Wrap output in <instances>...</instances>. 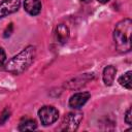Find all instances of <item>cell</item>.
<instances>
[{
	"instance_id": "cell-4",
	"label": "cell",
	"mask_w": 132,
	"mask_h": 132,
	"mask_svg": "<svg viewBox=\"0 0 132 132\" xmlns=\"http://www.w3.org/2000/svg\"><path fill=\"white\" fill-rule=\"evenodd\" d=\"M38 116L41 121V124L44 126H48L58 120L59 111L54 106H43L39 109Z\"/></svg>"
},
{
	"instance_id": "cell-14",
	"label": "cell",
	"mask_w": 132,
	"mask_h": 132,
	"mask_svg": "<svg viewBox=\"0 0 132 132\" xmlns=\"http://www.w3.org/2000/svg\"><path fill=\"white\" fill-rule=\"evenodd\" d=\"M12 29H13V26H12V24L10 23V24L6 27L3 36H4V37H8V36H10V35H11V32H12Z\"/></svg>"
},
{
	"instance_id": "cell-15",
	"label": "cell",
	"mask_w": 132,
	"mask_h": 132,
	"mask_svg": "<svg viewBox=\"0 0 132 132\" xmlns=\"http://www.w3.org/2000/svg\"><path fill=\"white\" fill-rule=\"evenodd\" d=\"M5 59H6V55H5V52L2 47H0V66L3 65V63L5 62Z\"/></svg>"
},
{
	"instance_id": "cell-5",
	"label": "cell",
	"mask_w": 132,
	"mask_h": 132,
	"mask_svg": "<svg viewBox=\"0 0 132 132\" xmlns=\"http://www.w3.org/2000/svg\"><path fill=\"white\" fill-rule=\"evenodd\" d=\"M20 0H3L0 3V19L18 11L20 8Z\"/></svg>"
},
{
	"instance_id": "cell-3",
	"label": "cell",
	"mask_w": 132,
	"mask_h": 132,
	"mask_svg": "<svg viewBox=\"0 0 132 132\" xmlns=\"http://www.w3.org/2000/svg\"><path fill=\"white\" fill-rule=\"evenodd\" d=\"M81 120H82L81 112L79 111L69 112L63 119V122L61 124V130L62 131H75L77 127L79 126V123Z\"/></svg>"
},
{
	"instance_id": "cell-10",
	"label": "cell",
	"mask_w": 132,
	"mask_h": 132,
	"mask_svg": "<svg viewBox=\"0 0 132 132\" xmlns=\"http://www.w3.org/2000/svg\"><path fill=\"white\" fill-rule=\"evenodd\" d=\"M37 128V124L32 119H25L23 120L19 125L20 131H32Z\"/></svg>"
},
{
	"instance_id": "cell-11",
	"label": "cell",
	"mask_w": 132,
	"mask_h": 132,
	"mask_svg": "<svg viewBox=\"0 0 132 132\" xmlns=\"http://www.w3.org/2000/svg\"><path fill=\"white\" fill-rule=\"evenodd\" d=\"M131 75H132V72L131 71H127L124 75H122L120 78H119V82L121 86H123L124 88L130 90L132 88V79H131Z\"/></svg>"
},
{
	"instance_id": "cell-6",
	"label": "cell",
	"mask_w": 132,
	"mask_h": 132,
	"mask_svg": "<svg viewBox=\"0 0 132 132\" xmlns=\"http://www.w3.org/2000/svg\"><path fill=\"white\" fill-rule=\"evenodd\" d=\"M90 98V94L88 92H80V93H76L73 96H71V98L69 99V105L72 108H80Z\"/></svg>"
},
{
	"instance_id": "cell-1",
	"label": "cell",
	"mask_w": 132,
	"mask_h": 132,
	"mask_svg": "<svg viewBox=\"0 0 132 132\" xmlns=\"http://www.w3.org/2000/svg\"><path fill=\"white\" fill-rule=\"evenodd\" d=\"M131 32H132V21L130 19H124L116 25L113 31V40L118 52L123 54L130 52Z\"/></svg>"
},
{
	"instance_id": "cell-12",
	"label": "cell",
	"mask_w": 132,
	"mask_h": 132,
	"mask_svg": "<svg viewBox=\"0 0 132 132\" xmlns=\"http://www.w3.org/2000/svg\"><path fill=\"white\" fill-rule=\"evenodd\" d=\"M8 118H9V111H8L7 109L3 110L2 114L0 116V124H3V123H5V122H6V120H7Z\"/></svg>"
},
{
	"instance_id": "cell-2",
	"label": "cell",
	"mask_w": 132,
	"mask_h": 132,
	"mask_svg": "<svg viewBox=\"0 0 132 132\" xmlns=\"http://www.w3.org/2000/svg\"><path fill=\"white\" fill-rule=\"evenodd\" d=\"M35 58V47L32 45L27 46L16 56L11 58L5 65L6 71L12 74H20L24 72L33 62Z\"/></svg>"
},
{
	"instance_id": "cell-7",
	"label": "cell",
	"mask_w": 132,
	"mask_h": 132,
	"mask_svg": "<svg viewBox=\"0 0 132 132\" xmlns=\"http://www.w3.org/2000/svg\"><path fill=\"white\" fill-rule=\"evenodd\" d=\"M24 8L29 14L36 15L41 10V2L40 0H25Z\"/></svg>"
},
{
	"instance_id": "cell-13",
	"label": "cell",
	"mask_w": 132,
	"mask_h": 132,
	"mask_svg": "<svg viewBox=\"0 0 132 132\" xmlns=\"http://www.w3.org/2000/svg\"><path fill=\"white\" fill-rule=\"evenodd\" d=\"M125 122L128 124V125H131L132 124V113H131V108H129L126 112V116H125Z\"/></svg>"
},
{
	"instance_id": "cell-16",
	"label": "cell",
	"mask_w": 132,
	"mask_h": 132,
	"mask_svg": "<svg viewBox=\"0 0 132 132\" xmlns=\"http://www.w3.org/2000/svg\"><path fill=\"white\" fill-rule=\"evenodd\" d=\"M100 3H106V2H108L109 0H98Z\"/></svg>"
},
{
	"instance_id": "cell-8",
	"label": "cell",
	"mask_w": 132,
	"mask_h": 132,
	"mask_svg": "<svg viewBox=\"0 0 132 132\" xmlns=\"http://www.w3.org/2000/svg\"><path fill=\"white\" fill-rule=\"evenodd\" d=\"M69 37V29L67 28L66 25L64 24H60L57 26L56 28V38L59 42L61 43H65L68 40Z\"/></svg>"
},
{
	"instance_id": "cell-17",
	"label": "cell",
	"mask_w": 132,
	"mask_h": 132,
	"mask_svg": "<svg viewBox=\"0 0 132 132\" xmlns=\"http://www.w3.org/2000/svg\"><path fill=\"white\" fill-rule=\"evenodd\" d=\"M80 1H81V2H85V3H89L91 0H80Z\"/></svg>"
},
{
	"instance_id": "cell-9",
	"label": "cell",
	"mask_w": 132,
	"mask_h": 132,
	"mask_svg": "<svg viewBox=\"0 0 132 132\" xmlns=\"http://www.w3.org/2000/svg\"><path fill=\"white\" fill-rule=\"evenodd\" d=\"M116 73H117V69L116 67L109 65V66H106L103 70V81L106 86H111L113 80H114V77H116Z\"/></svg>"
}]
</instances>
